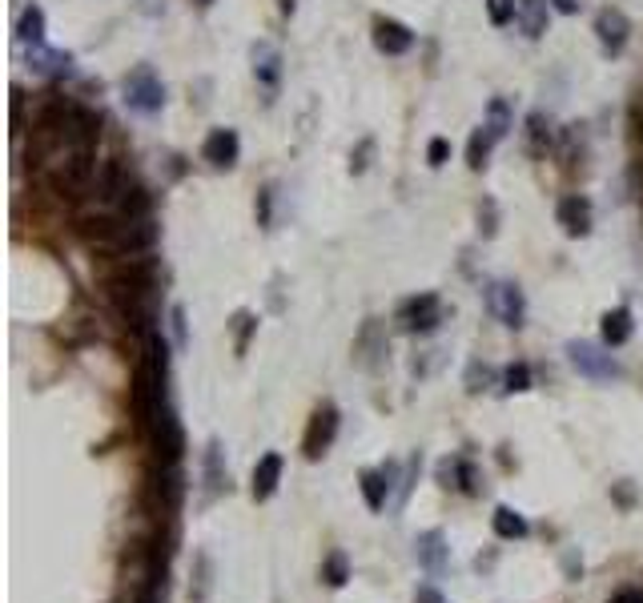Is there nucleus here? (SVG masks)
<instances>
[{
	"instance_id": "nucleus-45",
	"label": "nucleus",
	"mask_w": 643,
	"mask_h": 603,
	"mask_svg": "<svg viewBox=\"0 0 643 603\" xmlns=\"http://www.w3.org/2000/svg\"><path fill=\"white\" fill-rule=\"evenodd\" d=\"M190 5H198V8H209V5H213V0H190Z\"/></svg>"
},
{
	"instance_id": "nucleus-9",
	"label": "nucleus",
	"mask_w": 643,
	"mask_h": 603,
	"mask_svg": "<svg viewBox=\"0 0 643 603\" xmlns=\"http://www.w3.org/2000/svg\"><path fill=\"white\" fill-rule=\"evenodd\" d=\"M443 322V302L439 294H414L398 306V326L406 334H431Z\"/></svg>"
},
{
	"instance_id": "nucleus-32",
	"label": "nucleus",
	"mask_w": 643,
	"mask_h": 603,
	"mask_svg": "<svg viewBox=\"0 0 643 603\" xmlns=\"http://www.w3.org/2000/svg\"><path fill=\"white\" fill-rule=\"evenodd\" d=\"M502 391H507V394L531 391V366H527V362H511V366L502 370Z\"/></svg>"
},
{
	"instance_id": "nucleus-34",
	"label": "nucleus",
	"mask_w": 643,
	"mask_h": 603,
	"mask_svg": "<svg viewBox=\"0 0 643 603\" xmlns=\"http://www.w3.org/2000/svg\"><path fill=\"white\" fill-rule=\"evenodd\" d=\"M487 16H491V24L507 29L511 21H519V0H487Z\"/></svg>"
},
{
	"instance_id": "nucleus-15",
	"label": "nucleus",
	"mask_w": 643,
	"mask_h": 603,
	"mask_svg": "<svg viewBox=\"0 0 643 603\" xmlns=\"http://www.w3.org/2000/svg\"><path fill=\"white\" fill-rule=\"evenodd\" d=\"M375 49L386 53V57H403V53L414 49V33H410L403 21L378 16V21H375Z\"/></svg>"
},
{
	"instance_id": "nucleus-36",
	"label": "nucleus",
	"mask_w": 643,
	"mask_h": 603,
	"mask_svg": "<svg viewBox=\"0 0 643 603\" xmlns=\"http://www.w3.org/2000/svg\"><path fill=\"white\" fill-rule=\"evenodd\" d=\"M234 322H238V355H246V342H249V334H254L258 322H254V314H246V310H241Z\"/></svg>"
},
{
	"instance_id": "nucleus-37",
	"label": "nucleus",
	"mask_w": 643,
	"mask_h": 603,
	"mask_svg": "<svg viewBox=\"0 0 643 603\" xmlns=\"http://www.w3.org/2000/svg\"><path fill=\"white\" fill-rule=\"evenodd\" d=\"M170 326H173V342H177V346H185V310H181V306H173V310H170Z\"/></svg>"
},
{
	"instance_id": "nucleus-44",
	"label": "nucleus",
	"mask_w": 643,
	"mask_h": 603,
	"mask_svg": "<svg viewBox=\"0 0 643 603\" xmlns=\"http://www.w3.org/2000/svg\"><path fill=\"white\" fill-rule=\"evenodd\" d=\"M282 13H286V16L294 13V0H282Z\"/></svg>"
},
{
	"instance_id": "nucleus-13",
	"label": "nucleus",
	"mask_w": 643,
	"mask_h": 603,
	"mask_svg": "<svg viewBox=\"0 0 643 603\" xmlns=\"http://www.w3.org/2000/svg\"><path fill=\"white\" fill-rule=\"evenodd\" d=\"M591 221H595V209L583 193H567L559 201V226H563L567 238H587L591 234Z\"/></svg>"
},
{
	"instance_id": "nucleus-35",
	"label": "nucleus",
	"mask_w": 643,
	"mask_h": 603,
	"mask_svg": "<svg viewBox=\"0 0 643 603\" xmlns=\"http://www.w3.org/2000/svg\"><path fill=\"white\" fill-rule=\"evenodd\" d=\"M446 157H451V141H446V137H434V141L426 145V161L439 170V165H446Z\"/></svg>"
},
{
	"instance_id": "nucleus-2",
	"label": "nucleus",
	"mask_w": 643,
	"mask_h": 603,
	"mask_svg": "<svg viewBox=\"0 0 643 603\" xmlns=\"http://www.w3.org/2000/svg\"><path fill=\"white\" fill-rule=\"evenodd\" d=\"M157 238H161V229H157L153 218H141V221L117 218V226L109 229V238L97 241V246L105 249V254H113V258H141V254H149V249L157 246Z\"/></svg>"
},
{
	"instance_id": "nucleus-7",
	"label": "nucleus",
	"mask_w": 643,
	"mask_h": 603,
	"mask_svg": "<svg viewBox=\"0 0 643 603\" xmlns=\"http://www.w3.org/2000/svg\"><path fill=\"white\" fill-rule=\"evenodd\" d=\"M487 310L495 314L507 330H523L527 326V298L515 282H491L487 286Z\"/></svg>"
},
{
	"instance_id": "nucleus-20",
	"label": "nucleus",
	"mask_w": 643,
	"mask_h": 603,
	"mask_svg": "<svg viewBox=\"0 0 643 603\" xmlns=\"http://www.w3.org/2000/svg\"><path fill=\"white\" fill-rule=\"evenodd\" d=\"M29 69L41 73V77H49V81L69 77V73H73V53L44 49V44H36V49H29Z\"/></svg>"
},
{
	"instance_id": "nucleus-40",
	"label": "nucleus",
	"mask_w": 643,
	"mask_h": 603,
	"mask_svg": "<svg viewBox=\"0 0 643 603\" xmlns=\"http://www.w3.org/2000/svg\"><path fill=\"white\" fill-rule=\"evenodd\" d=\"M269 206H274V185H266L262 190V201H258V221L269 229Z\"/></svg>"
},
{
	"instance_id": "nucleus-1",
	"label": "nucleus",
	"mask_w": 643,
	"mask_h": 603,
	"mask_svg": "<svg viewBox=\"0 0 643 603\" xmlns=\"http://www.w3.org/2000/svg\"><path fill=\"white\" fill-rule=\"evenodd\" d=\"M165 383H170V346H165L161 330H149L145 355L137 362V374H133V419L141 431L165 406Z\"/></svg>"
},
{
	"instance_id": "nucleus-29",
	"label": "nucleus",
	"mask_w": 643,
	"mask_h": 603,
	"mask_svg": "<svg viewBox=\"0 0 643 603\" xmlns=\"http://www.w3.org/2000/svg\"><path fill=\"white\" fill-rule=\"evenodd\" d=\"M491 145H499V141H495V137L487 133V125H479V129H474V133H471V141H467V165H471L474 173H479L482 165H487V157H491Z\"/></svg>"
},
{
	"instance_id": "nucleus-22",
	"label": "nucleus",
	"mask_w": 643,
	"mask_h": 603,
	"mask_svg": "<svg viewBox=\"0 0 643 603\" xmlns=\"http://www.w3.org/2000/svg\"><path fill=\"white\" fill-rule=\"evenodd\" d=\"M125 185H129V178H125V165H121V157H109L105 165H101V173H97V198L101 201H121V193H125Z\"/></svg>"
},
{
	"instance_id": "nucleus-16",
	"label": "nucleus",
	"mask_w": 643,
	"mask_h": 603,
	"mask_svg": "<svg viewBox=\"0 0 643 603\" xmlns=\"http://www.w3.org/2000/svg\"><path fill=\"white\" fill-rule=\"evenodd\" d=\"M439 482L451 491H463V495H479L482 491L479 471H474L471 459H443L439 462Z\"/></svg>"
},
{
	"instance_id": "nucleus-41",
	"label": "nucleus",
	"mask_w": 643,
	"mask_h": 603,
	"mask_svg": "<svg viewBox=\"0 0 643 603\" xmlns=\"http://www.w3.org/2000/svg\"><path fill=\"white\" fill-rule=\"evenodd\" d=\"M608 603H643V588H623V591H615Z\"/></svg>"
},
{
	"instance_id": "nucleus-43",
	"label": "nucleus",
	"mask_w": 643,
	"mask_h": 603,
	"mask_svg": "<svg viewBox=\"0 0 643 603\" xmlns=\"http://www.w3.org/2000/svg\"><path fill=\"white\" fill-rule=\"evenodd\" d=\"M141 13L145 16H161L165 13V0H141Z\"/></svg>"
},
{
	"instance_id": "nucleus-25",
	"label": "nucleus",
	"mask_w": 643,
	"mask_h": 603,
	"mask_svg": "<svg viewBox=\"0 0 643 603\" xmlns=\"http://www.w3.org/2000/svg\"><path fill=\"white\" fill-rule=\"evenodd\" d=\"M491 523H495L499 540H527L531 535V523L515 511V507H495V519H491Z\"/></svg>"
},
{
	"instance_id": "nucleus-23",
	"label": "nucleus",
	"mask_w": 643,
	"mask_h": 603,
	"mask_svg": "<svg viewBox=\"0 0 643 603\" xmlns=\"http://www.w3.org/2000/svg\"><path fill=\"white\" fill-rule=\"evenodd\" d=\"M16 41L36 49V44H44V8L41 5H24L21 16H16Z\"/></svg>"
},
{
	"instance_id": "nucleus-8",
	"label": "nucleus",
	"mask_w": 643,
	"mask_h": 603,
	"mask_svg": "<svg viewBox=\"0 0 643 603\" xmlns=\"http://www.w3.org/2000/svg\"><path fill=\"white\" fill-rule=\"evenodd\" d=\"M97 173L101 170H97V161H93V150H73L57 170V190L64 198H85L89 185L97 181Z\"/></svg>"
},
{
	"instance_id": "nucleus-27",
	"label": "nucleus",
	"mask_w": 643,
	"mask_h": 603,
	"mask_svg": "<svg viewBox=\"0 0 643 603\" xmlns=\"http://www.w3.org/2000/svg\"><path fill=\"white\" fill-rule=\"evenodd\" d=\"M547 8H551L547 0H519V24L531 41L547 33Z\"/></svg>"
},
{
	"instance_id": "nucleus-14",
	"label": "nucleus",
	"mask_w": 643,
	"mask_h": 603,
	"mask_svg": "<svg viewBox=\"0 0 643 603\" xmlns=\"http://www.w3.org/2000/svg\"><path fill=\"white\" fill-rule=\"evenodd\" d=\"M414 559L431 575H443L446 568H451V547H446V535L439 531V527H431V531H423L414 540Z\"/></svg>"
},
{
	"instance_id": "nucleus-19",
	"label": "nucleus",
	"mask_w": 643,
	"mask_h": 603,
	"mask_svg": "<svg viewBox=\"0 0 643 603\" xmlns=\"http://www.w3.org/2000/svg\"><path fill=\"white\" fill-rule=\"evenodd\" d=\"M599 334H603V346L615 350L623 346V342H631V334H636V318H631L628 306H615L599 318Z\"/></svg>"
},
{
	"instance_id": "nucleus-4",
	"label": "nucleus",
	"mask_w": 643,
	"mask_h": 603,
	"mask_svg": "<svg viewBox=\"0 0 643 603\" xmlns=\"http://www.w3.org/2000/svg\"><path fill=\"white\" fill-rule=\"evenodd\" d=\"M121 89H125V105L133 109V113H141V117L161 113L165 85H161V77H157L153 64H137V69L125 77V85H121Z\"/></svg>"
},
{
	"instance_id": "nucleus-21",
	"label": "nucleus",
	"mask_w": 643,
	"mask_h": 603,
	"mask_svg": "<svg viewBox=\"0 0 643 603\" xmlns=\"http://www.w3.org/2000/svg\"><path fill=\"white\" fill-rule=\"evenodd\" d=\"M254 77L266 92L278 89V81H282V53L274 44H254Z\"/></svg>"
},
{
	"instance_id": "nucleus-5",
	"label": "nucleus",
	"mask_w": 643,
	"mask_h": 603,
	"mask_svg": "<svg viewBox=\"0 0 643 603\" xmlns=\"http://www.w3.org/2000/svg\"><path fill=\"white\" fill-rule=\"evenodd\" d=\"M567 358H571V366L580 370L583 378H591V383H611V378L623 374L619 362L603 346H595V342H567Z\"/></svg>"
},
{
	"instance_id": "nucleus-31",
	"label": "nucleus",
	"mask_w": 643,
	"mask_h": 603,
	"mask_svg": "<svg viewBox=\"0 0 643 603\" xmlns=\"http://www.w3.org/2000/svg\"><path fill=\"white\" fill-rule=\"evenodd\" d=\"M346 579H350L346 555H342V551H330V555H326V563H322V583H326V588H342Z\"/></svg>"
},
{
	"instance_id": "nucleus-3",
	"label": "nucleus",
	"mask_w": 643,
	"mask_h": 603,
	"mask_svg": "<svg viewBox=\"0 0 643 603\" xmlns=\"http://www.w3.org/2000/svg\"><path fill=\"white\" fill-rule=\"evenodd\" d=\"M145 434H149V447H153V454H157V462H161V467H177V462H181V454H185V431H181V423H177V414H173L170 403L153 414V423L145 426Z\"/></svg>"
},
{
	"instance_id": "nucleus-11",
	"label": "nucleus",
	"mask_w": 643,
	"mask_h": 603,
	"mask_svg": "<svg viewBox=\"0 0 643 603\" xmlns=\"http://www.w3.org/2000/svg\"><path fill=\"white\" fill-rule=\"evenodd\" d=\"M595 36H599L603 57H619L631 36V21L623 16V8H599L595 13Z\"/></svg>"
},
{
	"instance_id": "nucleus-10",
	"label": "nucleus",
	"mask_w": 643,
	"mask_h": 603,
	"mask_svg": "<svg viewBox=\"0 0 643 603\" xmlns=\"http://www.w3.org/2000/svg\"><path fill=\"white\" fill-rule=\"evenodd\" d=\"M149 495H153L157 515H161V519H173L177 507H181V499H185L181 471H177V467H161V462H157L153 475H149Z\"/></svg>"
},
{
	"instance_id": "nucleus-42",
	"label": "nucleus",
	"mask_w": 643,
	"mask_h": 603,
	"mask_svg": "<svg viewBox=\"0 0 643 603\" xmlns=\"http://www.w3.org/2000/svg\"><path fill=\"white\" fill-rule=\"evenodd\" d=\"M551 8L563 16H571V13H580V0H551Z\"/></svg>"
},
{
	"instance_id": "nucleus-38",
	"label": "nucleus",
	"mask_w": 643,
	"mask_h": 603,
	"mask_svg": "<svg viewBox=\"0 0 643 603\" xmlns=\"http://www.w3.org/2000/svg\"><path fill=\"white\" fill-rule=\"evenodd\" d=\"M414 603H451V599H446L443 591L434 588V583H423V588L414 591Z\"/></svg>"
},
{
	"instance_id": "nucleus-26",
	"label": "nucleus",
	"mask_w": 643,
	"mask_h": 603,
	"mask_svg": "<svg viewBox=\"0 0 643 603\" xmlns=\"http://www.w3.org/2000/svg\"><path fill=\"white\" fill-rule=\"evenodd\" d=\"M487 133L495 137V141H502V137L515 129V117H511V101L507 97H491V105H487Z\"/></svg>"
},
{
	"instance_id": "nucleus-12",
	"label": "nucleus",
	"mask_w": 643,
	"mask_h": 603,
	"mask_svg": "<svg viewBox=\"0 0 643 603\" xmlns=\"http://www.w3.org/2000/svg\"><path fill=\"white\" fill-rule=\"evenodd\" d=\"M201 157L213 165V170H234L241 157V137L238 129H213L201 145Z\"/></svg>"
},
{
	"instance_id": "nucleus-18",
	"label": "nucleus",
	"mask_w": 643,
	"mask_h": 603,
	"mask_svg": "<svg viewBox=\"0 0 643 603\" xmlns=\"http://www.w3.org/2000/svg\"><path fill=\"white\" fill-rule=\"evenodd\" d=\"M282 454L278 451H269L258 459V467H254V482H249V491H254V499L258 503H266V499H274V491H278V482H282Z\"/></svg>"
},
{
	"instance_id": "nucleus-33",
	"label": "nucleus",
	"mask_w": 643,
	"mask_h": 603,
	"mask_svg": "<svg viewBox=\"0 0 643 603\" xmlns=\"http://www.w3.org/2000/svg\"><path fill=\"white\" fill-rule=\"evenodd\" d=\"M495 366H487V362H471L467 366V391L471 394H482V391H491L495 386Z\"/></svg>"
},
{
	"instance_id": "nucleus-24",
	"label": "nucleus",
	"mask_w": 643,
	"mask_h": 603,
	"mask_svg": "<svg viewBox=\"0 0 643 603\" xmlns=\"http://www.w3.org/2000/svg\"><path fill=\"white\" fill-rule=\"evenodd\" d=\"M149 209H153L149 190H145V185H137V181H129L125 193H121V201H117V213L125 221H141V218H149Z\"/></svg>"
},
{
	"instance_id": "nucleus-30",
	"label": "nucleus",
	"mask_w": 643,
	"mask_h": 603,
	"mask_svg": "<svg viewBox=\"0 0 643 603\" xmlns=\"http://www.w3.org/2000/svg\"><path fill=\"white\" fill-rule=\"evenodd\" d=\"M205 479H209L213 491H229V475H226V467H221V443L218 439H213L209 451H205Z\"/></svg>"
},
{
	"instance_id": "nucleus-17",
	"label": "nucleus",
	"mask_w": 643,
	"mask_h": 603,
	"mask_svg": "<svg viewBox=\"0 0 643 603\" xmlns=\"http://www.w3.org/2000/svg\"><path fill=\"white\" fill-rule=\"evenodd\" d=\"M395 479H398V467H395V462H386V467H378V471H362V495H366V507H370V511H382V507H386Z\"/></svg>"
},
{
	"instance_id": "nucleus-6",
	"label": "nucleus",
	"mask_w": 643,
	"mask_h": 603,
	"mask_svg": "<svg viewBox=\"0 0 643 603\" xmlns=\"http://www.w3.org/2000/svg\"><path fill=\"white\" fill-rule=\"evenodd\" d=\"M338 406L334 403H322L318 411L310 414V426H306V439H302V454L310 462L326 459V451L334 447V439H338Z\"/></svg>"
},
{
	"instance_id": "nucleus-39",
	"label": "nucleus",
	"mask_w": 643,
	"mask_h": 603,
	"mask_svg": "<svg viewBox=\"0 0 643 603\" xmlns=\"http://www.w3.org/2000/svg\"><path fill=\"white\" fill-rule=\"evenodd\" d=\"M370 150H375V141H362V145H358V153H350V173H362V170H366Z\"/></svg>"
},
{
	"instance_id": "nucleus-28",
	"label": "nucleus",
	"mask_w": 643,
	"mask_h": 603,
	"mask_svg": "<svg viewBox=\"0 0 643 603\" xmlns=\"http://www.w3.org/2000/svg\"><path fill=\"white\" fill-rule=\"evenodd\" d=\"M551 141H555L551 121H547L543 113H531L527 117V150L531 153H547V150H551Z\"/></svg>"
}]
</instances>
